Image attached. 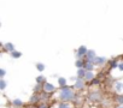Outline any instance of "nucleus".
Masks as SVG:
<instances>
[{
  "label": "nucleus",
  "mask_w": 123,
  "mask_h": 108,
  "mask_svg": "<svg viewBox=\"0 0 123 108\" xmlns=\"http://www.w3.org/2000/svg\"><path fill=\"white\" fill-rule=\"evenodd\" d=\"M75 91L73 88L70 86H63V88H60L59 90V94H58V98L60 100V102H70L75 98Z\"/></svg>",
  "instance_id": "1"
},
{
  "label": "nucleus",
  "mask_w": 123,
  "mask_h": 108,
  "mask_svg": "<svg viewBox=\"0 0 123 108\" xmlns=\"http://www.w3.org/2000/svg\"><path fill=\"white\" fill-rule=\"evenodd\" d=\"M42 91L43 92H47V94H52L55 91V86L52 84V83H48V82H45L42 84Z\"/></svg>",
  "instance_id": "2"
},
{
  "label": "nucleus",
  "mask_w": 123,
  "mask_h": 108,
  "mask_svg": "<svg viewBox=\"0 0 123 108\" xmlns=\"http://www.w3.org/2000/svg\"><path fill=\"white\" fill-rule=\"evenodd\" d=\"M87 52H88V49H87L86 46H80V47L77 48V50H76V57H77V59H83V57H86Z\"/></svg>",
  "instance_id": "3"
},
{
  "label": "nucleus",
  "mask_w": 123,
  "mask_h": 108,
  "mask_svg": "<svg viewBox=\"0 0 123 108\" xmlns=\"http://www.w3.org/2000/svg\"><path fill=\"white\" fill-rule=\"evenodd\" d=\"M85 85H86V81L85 79L76 78L75 84H74V89H76V90H83L85 89Z\"/></svg>",
  "instance_id": "4"
},
{
  "label": "nucleus",
  "mask_w": 123,
  "mask_h": 108,
  "mask_svg": "<svg viewBox=\"0 0 123 108\" xmlns=\"http://www.w3.org/2000/svg\"><path fill=\"white\" fill-rule=\"evenodd\" d=\"M88 98L91 100V101H94V102H99V101H101V94L99 92V91H97V90H94V91H92L89 95H88Z\"/></svg>",
  "instance_id": "5"
},
{
  "label": "nucleus",
  "mask_w": 123,
  "mask_h": 108,
  "mask_svg": "<svg viewBox=\"0 0 123 108\" xmlns=\"http://www.w3.org/2000/svg\"><path fill=\"white\" fill-rule=\"evenodd\" d=\"M113 90L117 94H123V82L121 81H116L113 83Z\"/></svg>",
  "instance_id": "6"
},
{
  "label": "nucleus",
  "mask_w": 123,
  "mask_h": 108,
  "mask_svg": "<svg viewBox=\"0 0 123 108\" xmlns=\"http://www.w3.org/2000/svg\"><path fill=\"white\" fill-rule=\"evenodd\" d=\"M93 63L95 64V66H103V65H105V64L109 63V61H107V59H106L105 57H97Z\"/></svg>",
  "instance_id": "7"
},
{
  "label": "nucleus",
  "mask_w": 123,
  "mask_h": 108,
  "mask_svg": "<svg viewBox=\"0 0 123 108\" xmlns=\"http://www.w3.org/2000/svg\"><path fill=\"white\" fill-rule=\"evenodd\" d=\"M97 57H98L97 53H95L93 49H88V52H87V54H86L85 59H86V60H89V61H94V59H95Z\"/></svg>",
  "instance_id": "8"
},
{
  "label": "nucleus",
  "mask_w": 123,
  "mask_h": 108,
  "mask_svg": "<svg viewBox=\"0 0 123 108\" xmlns=\"http://www.w3.org/2000/svg\"><path fill=\"white\" fill-rule=\"evenodd\" d=\"M41 102V96L40 94H34L30 98H29V103L30 104H36V103H40Z\"/></svg>",
  "instance_id": "9"
},
{
  "label": "nucleus",
  "mask_w": 123,
  "mask_h": 108,
  "mask_svg": "<svg viewBox=\"0 0 123 108\" xmlns=\"http://www.w3.org/2000/svg\"><path fill=\"white\" fill-rule=\"evenodd\" d=\"M94 67H95V64L93 61H89V60H86L85 59V66H83V69L86 71H93Z\"/></svg>",
  "instance_id": "10"
},
{
  "label": "nucleus",
  "mask_w": 123,
  "mask_h": 108,
  "mask_svg": "<svg viewBox=\"0 0 123 108\" xmlns=\"http://www.w3.org/2000/svg\"><path fill=\"white\" fill-rule=\"evenodd\" d=\"M54 108H74V106L70 102H59L58 104H55Z\"/></svg>",
  "instance_id": "11"
},
{
  "label": "nucleus",
  "mask_w": 123,
  "mask_h": 108,
  "mask_svg": "<svg viewBox=\"0 0 123 108\" xmlns=\"http://www.w3.org/2000/svg\"><path fill=\"white\" fill-rule=\"evenodd\" d=\"M3 47H4L5 52H9V53H12L13 50H16V49H15V46H13V43H11V42H7V43H5Z\"/></svg>",
  "instance_id": "12"
},
{
  "label": "nucleus",
  "mask_w": 123,
  "mask_h": 108,
  "mask_svg": "<svg viewBox=\"0 0 123 108\" xmlns=\"http://www.w3.org/2000/svg\"><path fill=\"white\" fill-rule=\"evenodd\" d=\"M94 78H95V75H94L93 71H87L86 72V76H85V81L86 82H92Z\"/></svg>",
  "instance_id": "13"
},
{
  "label": "nucleus",
  "mask_w": 123,
  "mask_h": 108,
  "mask_svg": "<svg viewBox=\"0 0 123 108\" xmlns=\"http://www.w3.org/2000/svg\"><path fill=\"white\" fill-rule=\"evenodd\" d=\"M58 85L60 86V88H63V86H67L68 85V81L64 78V77H58Z\"/></svg>",
  "instance_id": "14"
},
{
  "label": "nucleus",
  "mask_w": 123,
  "mask_h": 108,
  "mask_svg": "<svg viewBox=\"0 0 123 108\" xmlns=\"http://www.w3.org/2000/svg\"><path fill=\"white\" fill-rule=\"evenodd\" d=\"M86 70L85 69H77V72H76V75H77V78H82V79H85V76H86Z\"/></svg>",
  "instance_id": "15"
},
{
  "label": "nucleus",
  "mask_w": 123,
  "mask_h": 108,
  "mask_svg": "<svg viewBox=\"0 0 123 108\" xmlns=\"http://www.w3.org/2000/svg\"><path fill=\"white\" fill-rule=\"evenodd\" d=\"M12 106H13L15 108H19V107L23 106V101L19 100V98H15V100L12 101Z\"/></svg>",
  "instance_id": "16"
},
{
  "label": "nucleus",
  "mask_w": 123,
  "mask_h": 108,
  "mask_svg": "<svg viewBox=\"0 0 123 108\" xmlns=\"http://www.w3.org/2000/svg\"><path fill=\"white\" fill-rule=\"evenodd\" d=\"M75 66L77 69H83V66H85V59H77L75 61Z\"/></svg>",
  "instance_id": "17"
},
{
  "label": "nucleus",
  "mask_w": 123,
  "mask_h": 108,
  "mask_svg": "<svg viewBox=\"0 0 123 108\" xmlns=\"http://www.w3.org/2000/svg\"><path fill=\"white\" fill-rule=\"evenodd\" d=\"M118 61L117 60H115V59H112V60H109V65H110V69L112 70V69H116V67H118Z\"/></svg>",
  "instance_id": "18"
},
{
  "label": "nucleus",
  "mask_w": 123,
  "mask_h": 108,
  "mask_svg": "<svg viewBox=\"0 0 123 108\" xmlns=\"http://www.w3.org/2000/svg\"><path fill=\"white\" fill-rule=\"evenodd\" d=\"M115 101H116L119 106L123 104V94H117L116 97H115Z\"/></svg>",
  "instance_id": "19"
},
{
  "label": "nucleus",
  "mask_w": 123,
  "mask_h": 108,
  "mask_svg": "<svg viewBox=\"0 0 123 108\" xmlns=\"http://www.w3.org/2000/svg\"><path fill=\"white\" fill-rule=\"evenodd\" d=\"M11 54V57L13 58V59H19L21 57H22V53L19 52V50H13L12 53H10Z\"/></svg>",
  "instance_id": "20"
},
{
  "label": "nucleus",
  "mask_w": 123,
  "mask_h": 108,
  "mask_svg": "<svg viewBox=\"0 0 123 108\" xmlns=\"http://www.w3.org/2000/svg\"><path fill=\"white\" fill-rule=\"evenodd\" d=\"M6 86H7V82L4 78H1V79H0V90H5Z\"/></svg>",
  "instance_id": "21"
},
{
  "label": "nucleus",
  "mask_w": 123,
  "mask_h": 108,
  "mask_svg": "<svg viewBox=\"0 0 123 108\" xmlns=\"http://www.w3.org/2000/svg\"><path fill=\"white\" fill-rule=\"evenodd\" d=\"M45 67H46V66H45L42 63H37V64H36V69H37V71H39V72L45 71Z\"/></svg>",
  "instance_id": "22"
},
{
  "label": "nucleus",
  "mask_w": 123,
  "mask_h": 108,
  "mask_svg": "<svg viewBox=\"0 0 123 108\" xmlns=\"http://www.w3.org/2000/svg\"><path fill=\"white\" fill-rule=\"evenodd\" d=\"M45 81H46V78H45L43 76H37V77H36V83H37V84H43Z\"/></svg>",
  "instance_id": "23"
},
{
  "label": "nucleus",
  "mask_w": 123,
  "mask_h": 108,
  "mask_svg": "<svg viewBox=\"0 0 123 108\" xmlns=\"http://www.w3.org/2000/svg\"><path fill=\"white\" fill-rule=\"evenodd\" d=\"M41 90H42V86H41V84H37V85L34 88V91H35V94H37V91L40 92Z\"/></svg>",
  "instance_id": "24"
},
{
  "label": "nucleus",
  "mask_w": 123,
  "mask_h": 108,
  "mask_svg": "<svg viewBox=\"0 0 123 108\" xmlns=\"http://www.w3.org/2000/svg\"><path fill=\"white\" fill-rule=\"evenodd\" d=\"M91 84H92V85H99V84H100V81H99L98 78H94V79L91 82Z\"/></svg>",
  "instance_id": "25"
},
{
  "label": "nucleus",
  "mask_w": 123,
  "mask_h": 108,
  "mask_svg": "<svg viewBox=\"0 0 123 108\" xmlns=\"http://www.w3.org/2000/svg\"><path fill=\"white\" fill-rule=\"evenodd\" d=\"M37 108H48V104L45 103V102H40L39 106H37Z\"/></svg>",
  "instance_id": "26"
},
{
  "label": "nucleus",
  "mask_w": 123,
  "mask_h": 108,
  "mask_svg": "<svg viewBox=\"0 0 123 108\" xmlns=\"http://www.w3.org/2000/svg\"><path fill=\"white\" fill-rule=\"evenodd\" d=\"M5 75H6V71L4 69H0V78H4Z\"/></svg>",
  "instance_id": "27"
},
{
  "label": "nucleus",
  "mask_w": 123,
  "mask_h": 108,
  "mask_svg": "<svg viewBox=\"0 0 123 108\" xmlns=\"http://www.w3.org/2000/svg\"><path fill=\"white\" fill-rule=\"evenodd\" d=\"M118 70H119L121 72H123V60H122V61L118 64Z\"/></svg>",
  "instance_id": "28"
},
{
  "label": "nucleus",
  "mask_w": 123,
  "mask_h": 108,
  "mask_svg": "<svg viewBox=\"0 0 123 108\" xmlns=\"http://www.w3.org/2000/svg\"><path fill=\"white\" fill-rule=\"evenodd\" d=\"M117 108H123V104H121V106H118Z\"/></svg>",
  "instance_id": "29"
}]
</instances>
